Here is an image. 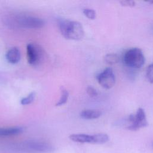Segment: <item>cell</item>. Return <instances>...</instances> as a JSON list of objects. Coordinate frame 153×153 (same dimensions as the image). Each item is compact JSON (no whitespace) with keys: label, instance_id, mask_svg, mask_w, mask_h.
I'll return each instance as SVG.
<instances>
[{"label":"cell","instance_id":"6da1fadb","mask_svg":"<svg viewBox=\"0 0 153 153\" xmlns=\"http://www.w3.org/2000/svg\"><path fill=\"white\" fill-rule=\"evenodd\" d=\"M58 25L62 35L66 39L80 40L84 37V28L78 22L61 19L59 21Z\"/></svg>","mask_w":153,"mask_h":153},{"label":"cell","instance_id":"7a4b0ae2","mask_svg":"<svg viewBox=\"0 0 153 153\" xmlns=\"http://www.w3.org/2000/svg\"><path fill=\"white\" fill-rule=\"evenodd\" d=\"M16 151L27 153H48L53 150L50 144L39 141H25L15 146Z\"/></svg>","mask_w":153,"mask_h":153},{"label":"cell","instance_id":"3957f363","mask_svg":"<svg viewBox=\"0 0 153 153\" xmlns=\"http://www.w3.org/2000/svg\"><path fill=\"white\" fill-rule=\"evenodd\" d=\"M126 65L133 68H140L145 63V57L142 50L138 48L128 50L123 56Z\"/></svg>","mask_w":153,"mask_h":153},{"label":"cell","instance_id":"277c9868","mask_svg":"<svg viewBox=\"0 0 153 153\" xmlns=\"http://www.w3.org/2000/svg\"><path fill=\"white\" fill-rule=\"evenodd\" d=\"M10 20H12L11 25L25 28H41L45 25L41 19L29 16H17Z\"/></svg>","mask_w":153,"mask_h":153},{"label":"cell","instance_id":"5b68a950","mask_svg":"<svg viewBox=\"0 0 153 153\" xmlns=\"http://www.w3.org/2000/svg\"><path fill=\"white\" fill-rule=\"evenodd\" d=\"M69 139L75 142L90 143L102 144L109 140V136L105 133H97L95 134H72L69 136Z\"/></svg>","mask_w":153,"mask_h":153},{"label":"cell","instance_id":"8992f818","mask_svg":"<svg viewBox=\"0 0 153 153\" xmlns=\"http://www.w3.org/2000/svg\"><path fill=\"white\" fill-rule=\"evenodd\" d=\"M128 120L130 124L127 128L130 130L135 131L148 126L145 111L141 108L137 110L135 114H130L128 116Z\"/></svg>","mask_w":153,"mask_h":153},{"label":"cell","instance_id":"52a82bcc","mask_svg":"<svg viewBox=\"0 0 153 153\" xmlns=\"http://www.w3.org/2000/svg\"><path fill=\"white\" fill-rule=\"evenodd\" d=\"M26 49L28 63L32 66L38 65L44 58L42 48L36 44L29 43L27 45Z\"/></svg>","mask_w":153,"mask_h":153},{"label":"cell","instance_id":"ba28073f","mask_svg":"<svg viewBox=\"0 0 153 153\" xmlns=\"http://www.w3.org/2000/svg\"><path fill=\"white\" fill-rule=\"evenodd\" d=\"M99 84L106 89L112 88L115 83V76L111 68H108L99 74L96 77Z\"/></svg>","mask_w":153,"mask_h":153},{"label":"cell","instance_id":"9c48e42d","mask_svg":"<svg viewBox=\"0 0 153 153\" xmlns=\"http://www.w3.org/2000/svg\"><path fill=\"white\" fill-rule=\"evenodd\" d=\"M5 57L9 63L12 64L17 63L20 60V51L17 47L11 48L7 52Z\"/></svg>","mask_w":153,"mask_h":153},{"label":"cell","instance_id":"30bf717a","mask_svg":"<svg viewBox=\"0 0 153 153\" xmlns=\"http://www.w3.org/2000/svg\"><path fill=\"white\" fill-rule=\"evenodd\" d=\"M24 128L22 127H13L0 128V137L14 136L22 133Z\"/></svg>","mask_w":153,"mask_h":153},{"label":"cell","instance_id":"8fae6325","mask_svg":"<svg viewBox=\"0 0 153 153\" xmlns=\"http://www.w3.org/2000/svg\"><path fill=\"white\" fill-rule=\"evenodd\" d=\"M101 115L102 112L96 109H85L82 111L80 114L81 117L86 120L96 119L100 117Z\"/></svg>","mask_w":153,"mask_h":153},{"label":"cell","instance_id":"7c38bea8","mask_svg":"<svg viewBox=\"0 0 153 153\" xmlns=\"http://www.w3.org/2000/svg\"><path fill=\"white\" fill-rule=\"evenodd\" d=\"M68 96H69V93L68 91L63 87H62V94H61V97L60 98V99L59 100V101L57 102V103L56 104V106H61L65 103H66V102L68 100Z\"/></svg>","mask_w":153,"mask_h":153},{"label":"cell","instance_id":"4fadbf2b","mask_svg":"<svg viewBox=\"0 0 153 153\" xmlns=\"http://www.w3.org/2000/svg\"><path fill=\"white\" fill-rule=\"evenodd\" d=\"M105 61L109 65H113L118 62L119 57L116 54H109L105 56Z\"/></svg>","mask_w":153,"mask_h":153},{"label":"cell","instance_id":"5bb4252c","mask_svg":"<svg viewBox=\"0 0 153 153\" xmlns=\"http://www.w3.org/2000/svg\"><path fill=\"white\" fill-rule=\"evenodd\" d=\"M36 96V93L33 91L30 93L27 97H25L21 99L20 100V103L23 105H26L31 103L35 99Z\"/></svg>","mask_w":153,"mask_h":153},{"label":"cell","instance_id":"9a60e30c","mask_svg":"<svg viewBox=\"0 0 153 153\" xmlns=\"http://www.w3.org/2000/svg\"><path fill=\"white\" fill-rule=\"evenodd\" d=\"M83 13L89 19L93 20L96 17V12L93 9L85 8L83 10Z\"/></svg>","mask_w":153,"mask_h":153},{"label":"cell","instance_id":"2e32d148","mask_svg":"<svg viewBox=\"0 0 153 153\" xmlns=\"http://www.w3.org/2000/svg\"><path fill=\"white\" fill-rule=\"evenodd\" d=\"M146 78L149 82L153 84V63L151 64L146 69Z\"/></svg>","mask_w":153,"mask_h":153},{"label":"cell","instance_id":"e0dca14e","mask_svg":"<svg viewBox=\"0 0 153 153\" xmlns=\"http://www.w3.org/2000/svg\"><path fill=\"white\" fill-rule=\"evenodd\" d=\"M86 91H87V94L90 97H96V96H97V92L96 90L94 87H93L91 86H88L87 87Z\"/></svg>","mask_w":153,"mask_h":153},{"label":"cell","instance_id":"ac0fdd59","mask_svg":"<svg viewBox=\"0 0 153 153\" xmlns=\"http://www.w3.org/2000/svg\"><path fill=\"white\" fill-rule=\"evenodd\" d=\"M120 3L121 4V5L124 7H133L135 5V2L133 1L130 0H123L120 1Z\"/></svg>","mask_w":153,"mask_h":153},{"label":"cell","instance_id":"d6986e66","mask_svg":"<svg viewBox=\"0 0 153 153\" xmlns=\"http://www.w3.org/2000/svg\"><path fill=\"white\" fill-rule=\"evenodd\" d=\"M149 3H151V4H153V1H148Z\"/></svg>","mask_w":153,"mask_h":153}]
</instances>
